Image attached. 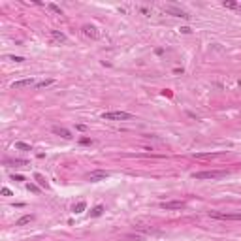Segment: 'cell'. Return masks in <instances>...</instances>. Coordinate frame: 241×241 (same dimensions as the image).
<instances>
[{"mask_svg":"<svg viewBox=\"0 0 241 241\" xmlns=\"http://www.w3.org/2000/svg\"><path fill=\"white\" fill-rule=\"evenodd\" d=\"M102 213H104V207H102V205H96L94 209L91 211V217H100Z\"/></svg>","mask_w":241,"mask_h":241,"instance_id":"5bb4252c","label":"cell"},{"mask_svg":"<svg viewBox=\"0 0 241 241\" xmlns=\"http://www.w3.org/2000/svg\"><path fill=\"white\" fill-rule=\"evenodd\" d=\"M81 143L87 145V143H91V139H89V138H81Z\"/></svg>","mask_w":241,"mask_h":241,"instance_id":"603a6c76","label":"cell"},{"mask_svg":"<svg viewBox=\"0 0 241 241\" xmlns=\"http://www.w3.org/2000/svg\"><path fill=\"white\" fill-rule=\"evenodd\" d=\"M102 119H106V120H128V119H132V115L126 113V111H107V113H102Z\"/></svg>","mask_w":241,"mask_h":241,"instance_id":"3957f363","label":"cell"},{"mask_svg":"<svg viewBox=\"0 0 241 241\" xmlns=\"http://www.w3.org/2000/svg\"><path fill=\"white\" fill-rule=\"evenodd\" d=\"M160 207H162V209H166V211H171V209H183V207H185V202H162Z\"/></svg>","mask_w":241,"mask_h":241,"instance_id":"5b68a950","label":"cell"},{"mask_svg":"<svg viewBox=\"0 0 241 241\" xmlns=\"http://www.w3.org/2000/svg\"><path fill=\"white\" fill-rule=\"evenodd\" d=\"M27 189H28L30 192H38V190H40V189L36 187V185H32V183H28V185H27Z\"/></svg>","mask_w":241,"mask_h":241,"instance_id":"ac0fdd59","label":"cell"},{"mask_svg":"<svg viewBox=\"0 0 241 241\" xmlns=\"http://www.w3.org/2000/svg\"><path fill=\"white\" fill-rule=\"evenodd\" d=\"M34 179L38 181V185H40V187H43V189H47V183H45V179H43V175H40V173H36V175H34Z\"/></svg>","mask_w":241,"mask_h":241,"instance_id":"4fadbf2b","label":"cell"},{"mask_svg":"<svg viewBox=\"0 0 241 241\" xmlns=\"http://www.w3.org/2000/svg\"><path fill=\"white\" fill-rule=\"evenodd\" d=\"M32 221H34V215H25V217H21L19 221L15 222V226H25V224H28Z\"/></svg>","mask_w":241,"mask_h":241,"instance_id":"9c48e42d","label":"cell"},{"mask_svg":"<svg viewBox=\"0 0 241 241\" xmlns=\"http://www.w3.org/2000/svg\"><path fill=\"white\" fill-rule=\"evenodd\" d=\"M8 59H9V60H13V62H23V60H25L23 57H15V55H9Z\"/></svg>","mask_w":241,"mask_h":241,"instance_id":"e0dca14e","label":"cell"},{"mask_svg":"<svg viewBox=\"0 0 241 241\" xmlns=\"http://www.w3.org/2000/svg\"><path fill=\"white\" fill-rule=\"evenodd\" d=\"M83 34H85L87 38H92V40H96V38H98L96 28H94V27H91V25H85V27H83Z\"/></svg>","mask_w":241,"mask_h":241,"instance_id":"ba28073f","label":"cell"},{"mask_svg":"<svg viewBox=\"0 0 241 241\" xmlns=\"http://www.w3.org/2000/svg\"><path fill=\"white\" fill-rule=\"evenodd\" d=\"M75 128H77V130H81V132H85V130H87V126H85V124H77Z\"/></svg>","mask_w":241,"mask_h":241,"instance_id":"7402d4cb","label":"cell"},{"mask_svg":"<svg viewBox=\"0 0 241 241\" xmlns=\"http://www.w3.org/2000/svg\"><path fill=\"white\" fill-rule=\"evenodd\" d=\"M0 192H2V196H13V192L9 190V189H6V187H4L2 190H0Z\"/></svg>","mask_w":241,"mask_h":241,"instance_id":"d6986e66","label":"cell"},{"mask_svg":"<svg viewBox=\"0 0 241 241\" xmlns=\"http://www.w3.org/2000/svg\"><path fill=\"white\" fill-rule=\"evenodd\" d=\"M49 9H53L55 13H59V15H62V9L57 6V4H49Z\"/></svg>","mask_w":241,"mask_h":241,"instance_id":"2e32d148","label":"cell"},{"mask_svg":"<svg viewBox=\"0 0 241 241\" xmlns=\"http://www.w3.org/2000/svg\"><path fill=\"white\" fill-rule=\"evenodd\" d=\"M85 209H87V202H85V200H81V202H77V203L74 205V213H77V215L83 213Z\"/></svg>","mask_w":241,"mask_h":241,"instance_id":"8fae6325","label":"cell"},{"mask_svg":"<svg viewBox=\"0 0 241 241\" xmlns=\"http://www.w3.org/2000/svg\"><path fill=\"white\" fill-rule=\"evenodd\" d=\"M224 6H226V8H236L237 4H236V2H224Z\"/></svg>","mask_w":241,"mask_h":241,"instance_id":"ffe728a7","label":"cell"},{"mask_svg":"<svg viewBox=\"0 0 241 241\" xmlns=\"http://www.w3.org/2000/svg\"><path fill=\"white\" fill-rule=\"evenodd\" d=\"M53 132L57 134V136H60V138H64V139H72V134H70V130L62 128V126H53Z\"/></svg>","mask_w":241,"mask_h":241,"instance_id":"52a82bcc","label":"cell"},{"mask_svg":"<svg viewBox=\"0 0 241 241\" xmlns=\"http://www.w3.org/2000/svg\"><path fill=\"white\" fill-rule=\"evenodd\" d=\"M53 83V79H45V81H40V83H36V87L38 89H43V87H49Z\"/></svg>","mask_w":241,"mask_h":241,"instance_id":"9a60e30c","label":"cell"},{"mask_svg":"<svg viewBox=\"0 0 241 241\" xmlns=\"http://www.w3.org/2000/svg\"><path fill=\"white\" fill-rule=\"evenodd\" d=\"M106 177H109V173H107V171H104V170H94V171H91L89 175H87V179L92 181V183L102 181V179H106Z\"/></svg>","mask_w":241,"mask_h":241,"instance_id":"277c9868","label":"cell"},{"mask_svg":"<svg viewBox=\"0 0 241 241\" xmlns=\"http://www.w3.org/2000/svg\"><path fill=\"white\" fill-rule=\"evenodd\" d=\"M51 36H53L55 41H59V43H64V41H66V36H64L62 32H59V30H51Z\"/></svg>","mask_w":241,"mask_h":241,"instance_id":"30bf717a","label":"cell"},{"mask_svg":"<svg viewBox=\"0 0 241 241\" xmlns=\"http://www.w3.org/2000/svg\"><path fill=\"white\" fill-rule=\"evenodd\" d=\"M15 149H19V151H30V145L25 143V141H17V143H15Z\"/></svg>","mask_w":241,"mask_h":241,"instance_id":"7c38bea8","label":"cell"},{"mask_svg":"<svg viewBox=\"0 0 241 241\" xmlns=\"http://www.w3.org/2000/svg\"><path fill=\"white\" fill-rule=\"evenodd\" d=\"M211 218L218 221H241V213H221V211H209Z\"/></svg>","mask_w":241,"mask_h":241,"instance_id":"7a4b0ae2","label":"cell"},{"mask_svg":"<svg viewBox=\"0 0 241 241\" xmlns=\"http://www.w3.org/2000/svg\"><path fill=\"white\" fill-rule=\"evenodd\" d=\"M13 181H25L23 175H13Z\"/></svg>","mask_w":241,"mask_h":241,"instance_id":"44dd1931","label":"cell"},{"mask_svg":"<svg viewBox=\"0 0 241 241\" xmlns=\"http://www.w3.org/2000/svg\"><path fill=\"white\" fill-rule=\"evenodd\" d=\"M30 85H34V79L32 77H27V79H19V81H13L12 83V89H25V87H30Z\"/></svg>","mask_w":241,"mask_h":241,"instance_id":"8992f818","label":"cell"},{"mask_svg":"<svg viewBox=\"0 0 241 241\" xmlns=\"http://www.w3.org/2000/svg\"><path fill=\"white\" fill-rule=\"evenodd\" d=\"M226 171H196L192 177L198 179V181H203V179H218V177H224Z\"/></svg>","mask_w":241,"mask_h":241,"instance_id":"6da1fadb","label":"cell"}]
</instances>
